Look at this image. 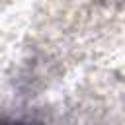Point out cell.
I'll use <instances>...</instances> for the list:
<instances>
[{"label": "cell", "mask_w": 125, "mask_h": 125, "mask_svg": "<svg viewBox=\"0 0 125 125\" xmlns=\"http://www.w3.org/2000/svg\"><path fill=\"white\" fill-rule=\"evenodd\" d=\"M2 125H33V123H20V121H14V123H2Z\"/></svg>", "instance_id": "6da1fadb"}]
</instances>
